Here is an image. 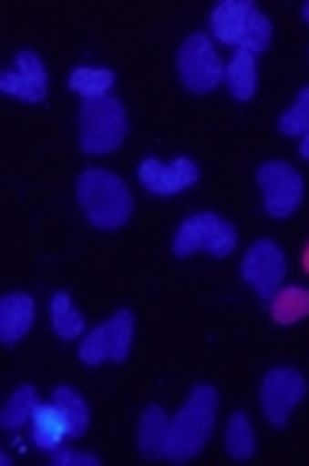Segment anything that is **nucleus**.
I'll return each instance as SVG.
<instances>
[{"label":"nucleus","instance_id":"1","mask_svg":"<svg viewBox=\"0 0 309 466\" xmlns=\"http://www.w3.org/2000/svg\"><path fill=\"white\" fill-rule=\"evenodd\" d=\"M216 409H220V392L210 383H197L184 409L171 419L168 428V460L171 463H187L197 453H203L206 441L213 438Z\"/></svg>","mask_w":309,"mask_h":466},{"label":"nucleus","instance_id":"2","mask_svg":"<svg viewBox=\"0 0 309 466\" xmlns=\"http://www.w3.org/2000/svg\"><path fill=\"white\" fill-rule=\"evenodd\" d=\"M77 203H81L84 216L90 226L97 228H123L132 216V197L126 184L110 171L90 167L77 177Z\"/></svg>","mask_w":309,"mask_h":466},{"label":"nucleus","instance_id":"3","mask_svg":"<svg viewBox=\"0 0 309 466\" xmlns=\"http://www.w3.org/2000/svg\"><path fill=\"white\" fill-rule=\"evenodd\" d=\"M126 132H129V119H126L123 103L117 96H97V100H84L81 106V151L88 155H107L123 145Z\"/></svg>","mask_w":309,"mask_h":466},{"label":"nucleus","instance_id":"4","mask_svg":"<svg viewBox=\"0 0 309 466\" xmlns=\"http://www.w3.org/2000/svg\"><path fill=\"white\" fill-rule=\"evenodd\" d=\"M235 241H239V235H235V226L229 219H222L216 213H197L180 222L171 251L178 258H191L197 251L213 254V258H229Z\"/></svg>","mask_w":309,"mask_h":466},{"label":"nucleus","instance_id":"5","mask_svg":"<svg viewBox=\"0 0 309 466\" xmlns=\"http://www.w3.org/2000/svg\"><path fill=\"white\" fill-rule=\"evenodd\" d=\"M178 75L191 94H213L220 84H226V68L203 33L187 35L184 46L178 48Z\"/></svg>","mask_w":309,"mask_h":466},{"label":"nucleus","instance_id":"6","mask_svg":"<svg viewBox=\"0 0 309 466\" xmlns=\"http://www.w3.org/2000/svg\"><path fill=\"white\" fill-rule=\"evenodd\" d=\"M132 331H136V319H132L129 309L113 312L110 322L97 325V329H90L88 335H84L81 348H77L81 364L100 367V364H107V360L123 364L132 348Z\"/></svg>","mask_w":309,"mask_h":466},{"label":"nucleus","instance_id":"7","mask_svg":"<svg viewBox=\"0 0 309 466\" xmlns=\"http://www.w3.org/2000/svg\"><path fill=\"white\" fill-rule=\"evenodd\" d=\"M283 274H287V258H283V248L271 238L254 241L245 251V261H242V280L258 293L262 302H271L283 287Z\"/></svg>","mask_w":309,"mask_h":466},{"label":"nucleus","instance_id":"8","mask_svg":"<svg viewBox=\"0 0 309 466\" xmlns=\"http://www.w3.org/2000/svg\"><path fill=\"white\" fill-rule=\"evenodd\" d=\"M258 187H262V199L268 216L274 219H287L300 209L303 203V177L294 165L283 161H268L258 167Z\"/></svg>","mask_w":309,"mask_h":466},{"label":"nucleus","instance_id":"9","mask_svg":"<svg viewBox=\"0 0 309 466\" xmlns=\"http://www.w3.org/2000/svg\"><path fill=\"white\" fill-rule=\"evenodd\" d=\"M306 396V377L290 367H274L262 383V409L274 428H287L290 411Z\"/></svg>","mask_w":309,"mask_h":466},{"label":"nucleus","instance_id":"10","mask_svg":"<svg viewBox=\"0 0 309 466\" xmlns=\"http://www.w3.org/2000/svg\"><path fill=\"white\" fill-rule=\"evenodd\" d=\"M0 90L16 100H26V103H42L48 94V75H46V65L36 52L23 48L20 56H16V65L10 71L0 75Z\"/></svg>","mask_w":309,"mask_h":466},{"label":"nucleus","instance_id":"11","mask_svg":"<svg viewBox=\"0 0 309 466\" xmlns=\"http://www.w3.org/2000/svg\"><path fill=\"white\" fill-rule=\"evenodd\" d=\"M139 180L145 184L149 193L159 197H174V193L187 190L200 180V167L191 158H174L171 165H161L159 158H145L139 165Z\"/></svg>","mask_w":309,"mask_h":466},{"label":"nucleus","instance_id":"12","mask_svg":"<svg viewBox=\"0 0 309 466\" xmlns=\"http://www.w3.org/2000/svg\"><path fill=\"white\" fill-rule=\"evenodd\" d=\"M36 319V302L26 293H10L0 299V341L14 348L20 338H26V331L33 329Z\"/></svg>","mask_w":309,"mask_h":466},{"label":"nucleus","instance_id":"13","mask_svg":"<svg viewBox=\"0 0 309 466\" xmlns=\"http://www.w3.org/2000/svg\"><path fill=\"white\" fill-rule=\"evenodd\" d=\"M254 14L252 0H222L216 4L213 14H210V26H213V35L226 46L239 48L242 35H245V26Z\"/></svg>","mask_w":309,"mask_h":466},{"label":"nucleus","instance_id":"14","mask_svg":"<svg viewBox=\"0 0 309 466\" xmlns=\"http://www.w3.org/2000/svg\"><path fill=\"white\" fill-rule=\"evenodd\" d=\"M168 428H171V421L165 419V411H161L159 405H149V409L142 411L136 438H139V453H142L145 460L168 457Z\"/></svg>","mask_w":309,"mask_h":466},{"label":"nucleus","instance_id":"15","mask_svg":"<svg viewBox=\"0 0 309 466\" xmlns=\"http://www.w3.org/2000/svg\"><path fill=\"white\" fill-rule=\"evenodd\" d=\"M65 438H71V434H68V421H65V415L58 411V405L56 402L39 405L33 419L36 447H42V451H58V447L65 444Z\"/></svg>","mask_w":309,"mask_h":466},{"label":"nucleus","instance_id":"16","mask_svg":"<svg viewBox=\"0 0 309 466\" xmlns=\"http://www.w3.org/2000/svg\"><path fill=\"white\" fill-rule=\"evenodd\" d=\"M226 87L235 100H252L254 90H258V65H254V56L245 52V48H235L232 62L226 65Z\"/></svg>","mask_w":309,"mask_h":466},{"label":"nucleus","instance_id":"17","mask_svg":"<svg viewBox=\"0 0 309 466\" xmlns=\"http://www.w3.org/2000/svg\"><path fill=\"white\" fill-rule=\"evenodd\" d=\"M48 319H52V329L62 341H75L84 335V316L77 312V306L71 302L68 293H56L48 302Z\"/></svg>","mask_w":309,"mask_h":466},{"label":"nucleus","instance_id":"18","mask_svg":"<svg viewBox=\"0 0 309 466\" xmlns=\"http://www.w3.org/2000/svg\"><path fill=\"white\" fill-rule=\"evenodd\" d=\"M271 319L277 325H294L309 316V289L303 287H281V293L268 302Z\"/></svg>","mask_w":309,"mask_h":466},{"label":"nucleus","instance_id":"19","mask_svg":"<svg viewBox=\"0 0 309 466\" xmlns=\"http://www.w3.org/2000/svg\"><path fill=\"white\" fill-rule=\"evenodd\" d=\"M36 409H39L36 390L33 386H20V390L10 396V402L4 405V411H0V425L7 428V431H16V428H23V425H33Z\"/></svg>","mask_w":309,"mask_h":466},{"label":"nucleus","instance_id":"20","mask_svg":"<svg viewBox=\"0 0 309 466\" xmlns=\"http://www.w3.org/2000/svg\"><path fill=\"white\" fill-rule=\"evenodd\" d=\"M52 402L58 405V411H62L65 421H68L71 438H81V434L88 431V425H90V409H88V402L81 399V392L71 390V386H58L56 396H52Z\"/></svg>","mask_w":309,"mask_h":466},{"label":"nucleus","instance_id":"21","mask_svg":"<svg viewBox=\"0 0 309 466\" xmlns=\"http://www.w3.org/2000/svg\"><path fill=\"white\" fill-rule=\"evenodd\" d=\"M117 84L113 71L107 68H75L68 75V87L81 94L84 100H97V96H110V87Z\"/></svg>","mask_w":309,"mask_h":466},{"label":"nucleus","instance_id":"22","mask_svg":"<svg viewBox=\"0 0 309 466\" xmlns=\"http://www.w3.org/2000/svg\"><path fill=\"white\" fill-rule=\"evenodd\" d=\"M226 451L232 453L235 460H252L254 453V434H252V421H248L245 411H235L229 419L226 428Z\"/></svg>","mask_w":309,"mask_h":466},{"label":"nucleus","instance_id":"23","mask_svg":"<svg viewBox=\"0 0 309 466\" xmlns=\"http://www.w3.org/2000/svg\"><path fill=\"white\" fill-rule=\"evenodd\" d=\"M271 33H274V29H271V20L262 14V10L254 7V14H252V20H248L239 48H245V52H252V56H262L264 48L271 46Z\"/></svg>","mask_w":309,"mask_h":466},{"label":"nucleus","instance_id":"24","mask_svg":"<svg viewBox=\"0 0 309 466\" xmlns=\"http://www.w3.org/2000/svg\"><path fill=\"white\" fill-rule=\"evenodd\" d=\"M277 126H281L283 136H306L309 132V87H303L300 94H296L294 106L283 113Z\"/></svg>","mask_w":309,"mask_h":466},{"label":"nucleus","instance_id":"25","mask_svg":"<svg viewBox=\"0 0 309 466\" xmlns=\"http://www.w3.org/2000/svg\"><path fill=\"white\" fill-rule=\"evenodd\" d=\"M52 463L56 466H100V460L94 453H81V451H52Z\"/></svg>","mask_w":309,"mask_h":466},{"label":"nucleus","instance_id":"26","mask_svg":"<svg viewBox=\"0 0 309 466\" xmlns=\"http://www.w3.org/2000/svg\"><path fill=\"white\" fill-rule=\"evenodd\" d=\"M300 155H303V158L309 161V132H306V136L300 138Z\"/></svg>","mask_w":309,"mask_h":466},{"label":"nucleus","instance_id":"27","mask_svg":"<svg viewBox=\"0 0 309 466\" xmlns=\"http://www.w3.org/2000/svg\"><path fill=\"white\" fill-rule=\"evenodd\" d=\"M303 270L309 274V245H306V251H303Z\"/></svg>","mask_w":309,"mask_h":466},{"label":"nucleus","instance_id":"28","mask_svg":"<svg viewBox=\"0 0 309 466\" xmlns=\"http://www.w3.org/2000/svg\"><path fill=\"white\" fill-rule=\"evenodd\" d=\"M303 20L309 23V0H306V4H303Z\"/></svg>","mask_w":309,"mask_h":466}]
</instances>
